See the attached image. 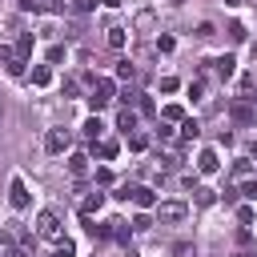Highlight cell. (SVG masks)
Here are the masks:
<instances>
[{
	"mask_svg": "<svg viewBox=\"0 0 257 257\" xmlns=\"http://www.w3.org/2000/svg\"><path fill=\"white\" fill-rule=\"evenodd\" d=\"M0 60H4V72L8 76H24V56L16 52V44L0 40Z\"/></svg>",
	"mask_w": 257,
	"mask_h": 257,
	"instance_id": "cell-4",
	"label": "cell"
},
{
	"mask_svg": "<svg viewBox=\"0 0 257 257\" xmlns=\"http://www.w3.org/2000/svg\"><path fill=\"white\" fill-rule=\"evenodd\" d=\"M249 173H253V165H249L245 157H241V161H233V177H249Z\"/></svg>",
	"mask_w": 257,
	"mask_h": 257,
	"instance_id": "cell-28",
	"label": "cell"
},
{
	"mask_svg": "<svg viewBox=\"0 0 257 257\" xmlns=\"http://www.w3.org/2000/svg\"><path fill=\"white\" fill-rule=\"evenodd\" d=\"M229 36H233V40H237V44H241V40H245V36H249V32H245V24H229Z\"/></svg>",
	"mask_w": 257,
	"mask_h": 257,
	"instance_id": "cell-29",
	"label": "cell"
},
{
	"mask_svg": "<svg viewBox=\"0 0 257 257\" xmlns=\"http://www.w3.org/2000/svg\"><path fill=\"white\" fill-rule=\"evenodd\" d=\"M104 44H108V48H124V28H120V24H112V28L104 32Z\"/></svg>",
	"mask_w": 257,
	"mask_h": 257,
	"instance_id": "cell-16",
	"label": "cell"
},
{
	"mask_svg": "<svg viewBox=\"0 0 257 257\" xmlns=\"http://www.w3.org/2000/svg\"><path fill=\"white\" fill-rule=\"evenodd\" d=\"M225 4H241V0H225Z\"/></svg>",
	"mask_w": 257,
	"mask_h": 257,
	"instance_id": "cell-38",
	"label": "cell"
},
{
	"mask_svg": "<svg viewBox=\"0 0 257 257\" xmlns=\"http://www.w3.org/2000/svg\"><path fill=\"white\" fill-rule=\"evenodd\" d=\"M237 221H241V225H249V221H253V209H249V205H241V209H237Z\"/></svg>",
	"mask_w": 257,
	"mask_h": 257,
	"instance_id": "cell-34",
	"label": "cell"
},
{
	"mask_svg": "<svg viewBox=\"0 0 257 257\" xmlns=\"http://www.w3.org/2000/svg\"><path fill=\"white\" fill-rule=\"evenodd\" d=\"M153 24H157V16H153L149 8H145V12H137V28H153Z\"/></svg>",
	"mask_w": 257,
	"mask_h": 257,
	"instance_id": "cell-25",
	"label": "cell"
},
{
	"mask_svg": "<svg viewBox=\"0 0 257 257\" xmlns=\"http://www.w3.org/2000/svg\"><path fill=\"white\" fill-rule=\"evenodd\" d=\"M137 108H141V112H145V116H153V112H157V108H153V100H149V96H137Z\"/></svg>",
	"mask_w": 257,
	"mask_h": 257,
	"instance_id": "cell-30",
	"label": "cell"
},
{
	"mask_svg": "<svg viewBox=\"0 0 257 257\" xmlns=\"http://www.w3.org/2000/svg\"><path fill=\"white\" fill-rule=\"evenodd\" d=\"M173 44H177L173 36H157V48H161V52H173Z\"/></svg>",
	"mask_w": 257,
	"mask_h": 257,
	"instance_id": "cell-33",
	"label": "cell"
},
{
	"mask_svg": "<svg viewBox=\"0 0 257 257\" xmlns=\"http://www.w3.org/2000/svg\"><path fill=\"white\" fill-rule=\"evenodd\" d=\"M241 92H257V76H245L241 80Z\"/></svg>",
	"mask_w": 257,
	"mask_h": 257,
	"instance_id": "cell-36",
	"label": "cell"
},
{
	"mask_svg": "<svg viewBox=\"0 0 257 257\" xmlns=\"http://www.w3.org/2000/svg\"><path fill=\"white\" fill-rule=\"evenodd\" d=\"M36 237H40V241H64V237H60V217H56V209H40V213H36Z\"/></svg>",
	"mask_w": 257,
	"mask_h": 257,
	"instance_id": "cell-3",
	"label": "cell"
},
{
	"mask_svg": "<svg viewBox=\"0 0 257 257\" xmlns=\"http://www.w3.org/2000/svg\"><path fill=\"white\" fill-rule=\"evenodd\" d=\"M68 145H72V133H68V128H48V137H44V149H48L52 157H60Z\"/></svg>",
	"mask_w": 257,
	"mask_h": 257,
	"instance_id": "cell-5",
	"label": "cell"
},
{
	"mask_svg": "<svg viewBox=\"0 0 257 257\" xmlns=\"http://www.w3.org/2000/svg\"><path fill=\"white\" fill-rule=\"evenodd\" d=\"M100 4H104V8H120V0H100Z\"/></svg>",
	"mask_w": 257,
	"mask_h": 257,
	"instance_id": "cell-37",
	"label": "cell"
},
{
	"mask_svg": "<svg viewBox=\"0 0 257 257\" xmlns=\"http://www.w3.org/2000/svg\"><path fill=\"white\" fill-rule=\"evenodd\" d=\"M100 205H104V193H92V197H84V205H80V213L88 217V213H96Z\"/></svg>",
	"mask_w": 257,
	"mask_h": 257,
	"instance_id": "cell-20",
	"label": "cell"
},
{
	"mask_svg": "<svg viewBox=\"0 0 257 257\" xmlns=\"http://www.w3.org/2000/svg\"><path fill=\"white\" fill-rule=\"evenodd\" d=\"M68 8H72L76 16H84V12H92V8H96V0H68Z\"/></svg>",
	"mask_w": 257,
	"mask_h": 257,
	"instance_id": "cell-23",
	"label": "cell"
},
{
	"mask_svg": "<svg viewBox=\"0 0 257 257\" xmlns=\"http://www.w3.org/2000/svg\"><path fill=\"white\" fill-rule=\"evenodd\" d=\"M16 52H20V56L32 52V32H20V36H16Z\"/></svg>",
	"mask_w": 257,
	"mask_h": 257,
	"instance_id": "cell-21",
	"label": "cell"
},
{
	"mask_svg": "<svg viewBox=\"0 0 257 257\" xmlns=\"http://www.w3.org/2000/svg\"><path fill=\"white\" fill-rule=\"evenodd\" d=\"M181 133H185L189 141H197V137H201V124H197V120H181Z\"/></svg>",
	"mask_w": 257,
	"mask_h": 257,
	"instance_id": "cell-24",
	"label": "cell"
},
{
	"mask_svg": "<svg viewBox=\"0 0 257 257\" xmlns=\"http://www.w3.org/2000/svg\"><path fill=\"white\" fill-rule=\"evenodd\" d=\"M145 145H149V137H145V133H128V149H137V153H141Z\"/></svg>",
	"mask_w": 257,
	"mask_h": 257,
	"instance_id": "cell-27",
	"label": "cell"
},
{
	"mask_svg": "<svg viewBox=\"0 0 257 257\" xmlns=\"http://www.w3.org/2000/svg\"><path fill=\"white\" fill-rule=\"evenodd\" d=\"M253 157H257V141H253Z\"/></svg>",
	"mask_w": 257,
	"mask_h": 257,
	"instance_id": "cell-39",
	"label": "cell"
},
{
	"mask_svg": "<svg viewBox=\"0 0 257 257\" xmlns=\"http://www.w3.org/2000/svg\"><path fill=\"white\" fill-rule=\"evenodd\" d=\"M52 257H72V241H56V253Z\"/></svg>",
	"mask_w": 257,
	"mask_h": 257,
	"instance_id": "cell-32",
	"label": "cell"
},
{
	"mask_svg": "<svg viewBox=\"0 0 257 257\" xmlns=\"http://www.w3.org/2000/svg\"><path fill=\"white\" fill-rule=\"evenodd\" d=\"M193 201L205 209V205H213V201H217V193H213L209 185H193Z\"/></svg>",
	"mask_w": 257,
	"mask_h": 257,
	"instance_id": "cell-15",
	"label": "cell"
},
{
	"mask_svg": "<svg viewBox=\"0 0 257 257\" xmlns=\"http://www.w3.org/2000/svg\"><path fill=\"white\" fill-rule=\"evenodd\" d=\"M128 201H133L137 209H153V205H157V197H153L149 185H128Z\"/></svg>",
	"mask_w": 257,
	"mask_h": 257,
	"instance_id": "cell-7",
	"label": "cell"
},
{
	"mask_svg": "<svg viewBox=\"0 0 257 257\" xmlns=\"http://www.w3.org/2000/svg\"><path fill=\"white\" fill-rule=\"evenodd\" d=\"M165 116H169V120H185V108H181V104H169Z\"/></svg>",
	"mask_w": 257,
	"mask_h": 257,
	"instance_id": "cell-31",
	"label": "cell"
},
{
	"mask_svg": "<svg viewBox=\"0 0 257 257\" xmlns=\"http://www.w3.org/2000/svg\"><path fill=\"white\" fill-rule=\"evenodd\" d=\"M92 153H96L100 161H112V157H116V141H92Z\"/></svg>",
	"mask_w": 257,
	"mask_h": 257,
	"instance_id": "cell-13",
	"label": "cell"
},
{
	"mask_svg": "<svg viewBox=\"0 0 257 257\" xmlns=\"http://www.w3.org/2000/svg\"><path fill=\"white\" fill-rule=\"evenodd\" d=\"M201 92H205V84H201V80H193V84H189V96H193V100H201Z\"/></svg>",
	"mask_w": 257,
	"mask_h": 257,
	"instance_id": "cell-35",
	"label": "cell"
},
{
	"mask_svg": "<svg viewBox=\"0 0 257 257\" xmlns=\"http://www.w3.org/2000/svg\"><path fill=\"white\" fill-rule=\"evenodd\" d=\"M0 257H20V245H16L12 229H0Z\"/></svg>",
	"mask_w": 257,
	"mask_h": 257,
	"instance_id": "cell-9",
	"label": "cell"
},
{
	"mask_svg": "<svg viewBox=\"0 0 257 257\" xmlns=\"http://www.w3.org/2000/svg\"><path fill=\"white\" fill-rule=\"evenodd\" d=\"M217 169H221L217 153H213V149H201V157H197V173H205V177H209V173H217Z\"/></svg>",
	"mask_w": 257,
	"mask_h": 257,
	"instance_id": "cell-8",
	"label": "cell"
},
{
	"mask_svg": "<svg viewBox=\"0 0 257 257\" xmlns=\"http://www.w3.org/2000/svg\"><path fill=\"white\" fill-rule=\"evenodd\" d=\"M177 153H157V169H177Z\"/></svg>",
	"mask_w": 257,
	"mask_h": 257,
	"instance_id": "cell-22",
	"label": "cell"
},
{
	"mask_svg": "<svg viewBox=\"0 0 257 257\" xmlns=\"http://www.w3.org/2000/svg\"><path fill=\"white\" fill-rule=\"evenodd\" d=\"M229 112H233V120H237V124H253V108H249L245 100H233V104H229Z\"/></svg>",
	"mask_w": 257,
	"mask_h": 257,
	"instance_id": "cell-10",
	"label": "cell"
},
{
	"mask_svg": "<svg viewBox=\"0 0 257 257\" xmlns=\"http://www.w3.org/2000/svg\"><path fill=\"white\" fill-rule=\"evenodd\" d=\"M68 173H72V177H84V173H88V157H84V153H72V157H68Z\"/></svg>",
	"mask_w": 257,
	"mask_h": 257,
	"instance_id": "cell-14",
	"label": "cell"
},
{
	"mask_svg": "<svg viewBox=\"0 0 257 257\" xmlns=\"http://www.w3.org/2000/svg\"><path fill=\"white\" fill-rule=\"evenodd\" d=\"M213 64H217V76H221V80H229V76H233V68H237V60H233L229 52H225V56H217Z\"/></svg>",
	"mask_w": 257,
	"mask_h": 257,
	"instance_id": "cell-12",
	"label": "cell"
},
{
	"mask_svg": "<svg viewBox=\"0 0 257 257\" xmlns=\"http://www.w3.org/2000/svg\"><path fill=\"white\" fill-rule=\"evenodd\" d=\"M8 205L20 213V209H28V185L20 181V177H12V185H8Z\"/></svg>",
	"mask_w": 257,
	"mask_h": 257,
	"instance_id": "cell-6",
	"label": "cell"
},
{
	"mask_svg": "<svg viewBox=\"0 0 257 257\" xmlns=\"http://www.w3.org/2000/svg\"><path fill=\"white\" fill-rule=\"evenodd\" d=\"M32 84H36V88L52 84V68H48V64H36V68H32Z\"/></svg>",
	"mask_w": 257,
	"mask_h": 257,
	"instance_id": "cell-17",
	"label": "cell"
},
{
	"mask_svg": "<svg viewBox=\"0 0 257 257\" xmlns=\"http://www.w3.org/2000/svg\"><path fill=\"white\" fill-rule=\"evenodd\" d=\"M116 76H120V80H133V76H137V68H133L128 60H120V64H116Z\"/></svg>",
	"mask_w": 257,
	"mask_h": 257,
	"instance_id": "cell-26",
	"label": "cell"
},
{
	"mask_svg": "<svg viewBox=\"0 0 257 257\" xmlns=\"http://www.w3.org/2000/svg\"><path fill=\"white\" fill-rule=\"evenodd\" d=\"M80 133H84V137H88V141H96V137H100V133H104V124H100V116H96V112H92V116H88V120H84V128H80Z\"/></svg>",
	"mask_w": 257,
	"mask_h": 257,
	"instance_id": "cell-18",
	"label": "cell"
},
{
	"mask_svg": "<svg viewBox=\"0 0 257 257\" xmlns=\"http://www.w3.org/2000/svg\"><path fill=\"white\" fill-rule=\"evenodd\" d=\"M116 128L128 137V133H137V112L133 108H120V116H116Z\"/></svg>",
	"mask_w": 257,
	"mask_h": 257,
	"instance_id": "cell-11",
	"label": "cell"
},
{
	"mask_svg": "<svg viewBox=\"0 0 257 257\" xmlns=\"http://www.w3.org/2000/svg\"><path fill=\"white\" fill-rule=\"evenodd\" d=\"M237 193H241V197H249V201H257V177H241Z\"/></svg>",
	"mask_w": 257,
	"mask_h": 257,
	"instance_id": "cell-19",
	"label": "cell"
},
{
	"mask_svg": "<svg viewBox=\"0 0 257 257\" xmlns=\"http://www.w3.org/2000/svg\"><path fill=\"white\" fill-rule=\"evenodd\" d=\"M112 100H116V84H112L108 76H96V80H92V96H88V108H92V112H100V108H108Z\"/></svg>",
	"mask_w": 257,
	"mask_h": 257,
	"instance_id": "cell-1",
	"label": "cell"
},
{
	"mask_svg": "<svg viewBox=\"0 0 257 257\" xmlns=\"http://www.w3.org/2000/svg\"><path fill=\"white\" fill-rule=\"evenodd\" d=\"M153 213H157L161 225H181V221L189 217V205H185V201H157Z\"/></svg>",
	"mask_w": 257,
	"mask_h": 257,
	"instance_id": "cell-2",
	"label": "cell"
}]
</instances>
